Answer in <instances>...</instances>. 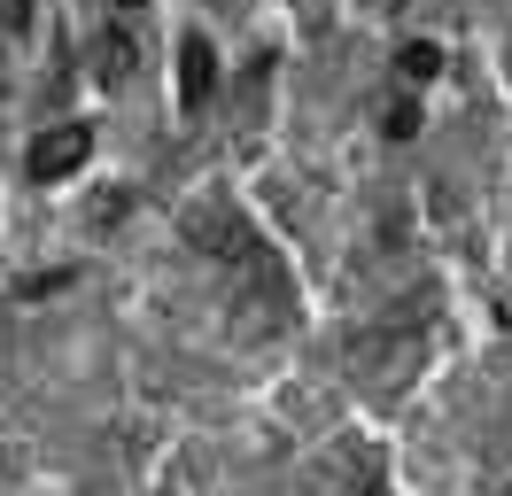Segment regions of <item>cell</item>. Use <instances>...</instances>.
Returning a JSON list of instances; mask_svg holds the SVG:
<instances>
[{
	"label": "cell",
	"mask_w": 512,
	"mask_h": 496,
	"mask_svg": "<svg viewBox=\"0 0 512 496\" xmlns=\"http://www.w3.org/2000/svg\"><path fill=\"white\" fill-rule=\"evenodd\" d=\"M109 8H140V0H109Z\"/></svg>",
	"instance_id": "ba28073f"
},
{
	"label": "cell",
	"mask_w": 512,
	"mask_h": 496,
	"mask_svg": "<svg viewBox=\"0 0 512 496\" xmlns=\"http://www.w3.org/2000/svg\"><path fill=\"white\" fill-rule=\"evenodd\" d=\"M210 93H218V47L202 39V31H187L179 39V109H210Z\"/></svg>",
	"instance_id": "7a4b0ae2"
},
{
	"label": "cell",
	"mask_w": 512,
	"mask_h": 496,
	"mask_svg": "<svg viewBox=\"0 0 512 496\" xmlns=\"http://www.w3.org/2000/svg\"><path fill=\"white\" fill-rule=\"evenodd\" d=\"M365 496H396V489H388V481H365Z\"/></svg>",
	"instance_id": "52a82bcc"
},
{
	"label": "cell",
	"mask_w": 512,
	"mask_h": 496,
	"mask_svg": "<svg viewBox=\"0 0 512 496\" xmlns=\"http://www.w3.org/2000/svg\"><path fill=\"white\" fill-rule=\"evenodd\" d=\"M32 16H39V0H0V24L8 31H32Z\"/></svg>",
	"instance_id": "8992f818"
},
{
	"label": "cell",
	"mask_w": 512,
	"mask_h": 496,
	"mask_svg": "<svg viewBox=\"0 0 512 496\" xmlns=\"http://www.w3.org/2000/svg\"><path fill=\"white\" fill-rule=\"evenodd\" d=\"M132 78H140V39H132L125 24H117V31L101 24V39H94V86H109V93H125Z\"/></svg>",
	"instance_id": "3957f363"
},
{
	"label": "cell",
	"mask_w": 512,
	"mask_h": 496,
	"mask_svg": "<svg viewBox=\"0 0 512 496\" xmlns=\"http://www.w3.org/2000/svg\"><path fill=\"white\" fill-rule=\"evenodd\" d=\"M24 163H32L39 186H63V179H78V171L94 163V132H86V124H47Z\"/></svg>",
	"instance_id": "6da1fadb"
},
{
	"label": "cell",
	"mask_w": 512,
	"mask_h": 496,
	"mask_svg": "<svg viewBox=\"0 0 512 496\" xmlns=\"http://www.w3.org/2000/svg\"><path fill=\"white\" fill-rule=\"evenodd\" d=\"M381 132H388V140H412V132H419V93L412 86L381 101Z\"/></svg>",
	"instance_id": "5b68a950"
},
{
	"label": "cell",
	"mask_w": 512,
	"mask_h": 496,
	"mask_svg": "<svg viewBox=\"0 0 512 496\" xmlns=\"http://www.w3.org/2000/svg\"><path fill=\"white\" fill-rule=\"evenodd\" d=\"M396 78H404V86H435V78H443V47H435V39H404V47H396Z\"/></svg>",
	"instance_id": "277c9868"
}]
</instances>
